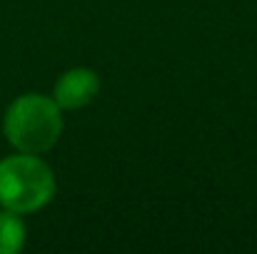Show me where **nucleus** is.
Wrapping results in <instances>:
<instances>
[{"label":"nucleus","instance_id":"f257e3e1","mask_svg":"<svg viewBox=\"0 0 257 254\" xmlns=\"http://www.w3.org/2000/svg\"><path fill=\"white\" fill-rule=\"evenodd\" d=\"M65 130V115L53 95L23 92L3 115V135L15 152L45 155L50 152Z\"/></svg>","mask_w":257,"mask_h":254},{"label":"nucleus","instance_id":"f03ea898","mask_svg":"<svg viewBox=\"0 0 257 254\" xmlns=\"http://www.w3.org/2000/svg\"><path fill=\"white\" fill-rule=\"evenodd\" d=\"M58 192V179L43 155L15 152L0 160V207L18 214L45 209Z\"/></svg>","mask_w":257,"mask_h":254},{"label":"nucleus","instance_id":"7ed1b4c3","mask_svg":"<svg viewBox=\"0 0 257 254\" xmlns=\"http://www.w3.org/2000/svg\"><path fill=\"white\" fill-rule=\"evenodd\" d=\"M53 100L60 105L63 112H75L92 105L100 95V75L92 68H70L53 85Z\"/></svg>","mask_w":257,"mask_h":254},{"label":"nucleus","instance_id":"20e7f679","mask_svg":"<svg viewBox=\"0 0 257 254\" xmlns=\"http://www.w3.org/2000/svg\"><path fill=\"white\" fill-rule=\"evenodd\" d=\"M25 242H28V227L23 214L0 207V254L23 252Z\"/></svg>","mask_w":257,"mask_h":254}]
</instances>
